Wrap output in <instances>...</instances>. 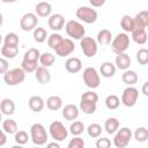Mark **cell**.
<instances>
[{"mask_svg": "<svg viewBox=\"0 0 148 148\" xmlns=\"http://www.w3.org/2000/svg\"><path fill=\"white\" fill-rule=\"evenodd\" d=\"M47 23L50 29H52L53 31H59L65 25V17L61 14H53L49 17Z\"/></svg>", "mask_w": 148, "mask_h": 148, "instance_id": "cell-13", "label": "cell"}, {"mask_svg": "<svg viewBox=\"0 0 148 148\" xmlns=\"http://www.w3.org/2000/svg\"><path fill=\"white\" fill-rule=\"evenodd\" d=\"M120 27L125 32H132V30L134 29V17L124 15L120 20Z\"/></svg>", "mask_w": 148, "mask_h": 148, "instance_id": "cell-29", "label": "cell"}, {"mask_svg": "<svg viewBox=\"0 0 148 148\" xmlns=\"http://www.w3.org/2000/svg\"><path fill=\"white\" fill-rule=\"evenodd\" d=\"M132 139V131L128 127H121L116 132V135L113 138V145L117 148H125L130 140Z\"/></svg>", "mask_w": 148, "mask_h": 148, "instance_id": "cell-9", "label": "cell"}, {"mask_svg": "<svg viewBox=\"0 0 148 148\" xmlns=\"http://www.w3.org/2000/svg\"><path fill=\"white\" fill-rule=\"evenodd\" d=\"M2 130L7 134H15L17 132V124L14 119H5L2 123Z\"/></svg>", "mask_w": 148, "mask_h": 148, "instance_id": "cell-31", "label": "cell"}, {"mask_svg": "<svg viewBox=\"0 0 148 148\" xmlns=\"http://www.w3.org/2000/svg\"><path fill=\"white\" fill-rule=\"evenodd\" d=\"M18 54V47L17 46H7L3 45L1 47V56L6 59H13Z\"/></svg>", "mask_w": 148, "mask_h": 148, "instance_id": "cell-30", "label": "cell"}, {"mask_svg": "<svg viewBox=\"0 0 148 148\" xmlns=\"http://www.w3.org/2000/svg\"><path fill=\"white\" fill-rule=\"evenodd\" d=\"M81 99L97 103V102H98V95H97L95 91L89 90V91H86V92H83V94L81 95Z\"/></svg>", "mask_w": 148, "mask_h": 148, "instance_id": "cell-45", "label": "cell"}, {"mask_svg": "<svg viewBox=\"0 0 148 148\" xmlns=\"http://www.w3.org/2000/svg\"><path fill=\"white\" fill-rule=\"evenodd\" d=\"M49 131H50V134L54 141H64L68 135V131L65 127V125L58 120L52 121L50 124Z\"/></svg>", "mask_w": 148, "mask_h": 148, "instance_id": "cell-8", "label": "cell"}, {"mask_svg": "<svg viewBox=\"0 0 148 148\" xmlns=\"http://www.w3.org/2000/svg\"><path fill=\"white\" fill-rule=\"evenodd\" d=\"M130 46V37L126 32L118 34L111 42V49L116 54L124 53Z\"/></svg>", "mask_w": 148, "mask_h": 148, "instance_id": "cell-4", "label": "cell"}, {"mask_svg": "<svg viewBox=\"0 0 148 148\" xmlns=\"http://www.w3.org/2000/svg\"><path fill=\"white\" fill-rule=\"evenodd\" d=\"M97 12L92 7H87V6H81L76 9V17L88 24L95 23L97 20Z\"/></svg>", "mask_w": 148, "mask_h": 148, "instance_id": "cell-6", "label": "cell"}, {"mask_svg": "<svg viewBox=\"0 0 148 148\" xmlns=\"http://www.w3.org/2000/svg\"><path fill=\"white\" fill-rule=\"evenodd\" d=\"M24 79H25V71L22 67L8 69L3 74V81L8 86H17V84L22 83L24 81Z\"/></svg>", "mask_w": 148, "mask_h": 148, "instance_id": "cell-2", "label": "cell"}, {"mask_svg": "<svg viewBox=\"0 0 148 148\" xmlns=\"http://www.w3.org/2000/svg\"><path fill=\"white\" fill-rule=\"evenodd\" d=\"M38 24L37 15L34 13H25L20 20V27L23 31H31L35 30Z\"/></svg>", "mask_w": 148, "mask_h": 148, "instance_id": "cell-11", "label": "cell"}, {"mask_svg": "<svg viewBox=\"0 0 148 148\" xmlns=\"http://www.w3.org/2000/svg\"><path fill=\"white\" fill-rule=\"evenodd\" d=\"M80 46L83 52V54L87 58H92L96 56L98 50V43L92 37H83L80 39Z\"/></svg>", "mask_w": 148, "mask_h": 148, "instance_id": "cell-5", "label": "cell"}, {"mask_svg": "<svg viewBox=\"0 0 148 148\" xmlns=\"http://www.w3.org/2000/svg\"><path fill=\"white\" fill-rule=\"evenodd\" d=\"M28 105L30 108L31 111L34 112H40L44 106H45V103H44V99L40 97V96H31L28 101Z\"/></svg>", "mask_w": 148, "mask_h": 148, "instance_id": "cell-19", "label": "cell"}, {"mask_svg": "<svg viewBox=\"0 0 148 148\" xmlns=\"http://www.w3.org/2000/svg\"><path fill=\"white\" fill-rule=\"evenodd\" d=\"M0 109H1L2 114L10 116L15 112V103L9 98H3L0 103Z\"/></svg>", "mask_w": 148, "mask_h": 148, "instance_id": "cell-22", "label": "cell"}, {"mask_svg": "<svg viewBox=\"0 0 148 148\" xmlns=\"http://www.w3.org/2000/svg\"><path fill=\"white\" fill-rule=\"evenodd\" d=\"M83 82L88 88L95 89L101 84V77L94 67H87L83 71Z\"/></svg>", "mask_w": 148, "mask_h": 148, "instance_id": "cell-7", "label": "cell"}, {"mask_svg": "<svg viewBox=\"0 0 148 148\" xmlns=\"http://www.w3.org/2000/svg\"><path fill=\"white\" fill-rule=\"evenodd\" d=\"M14 140L18 145H25L28 142V140H29V135H28V133L25 131H17L15 133Z\"/></svg>", "mask_w": 148, "mask_h": 148, "instance_id": "cell-42", "label": "cell"}, {"mask_svg": "<svg viewBox=\"0 0 148 148\" xmlns=\"http://www.w3.org/2000/svg\"><path fill=\"white\" fill-rule=\"evenodd\" d=\"M116 66L117 68L121 69V71H126L128 69V67L131 66V58L128 54L124 53H119L116 57Z\"/></svg>", "mask_w": 148, "mask_h": 148, "instance_id": "cell-20", "label": "cell"}, {"mask_svg": "<svg viewBox=\"0 0 148 148\" xmlns=\"http://www.w3.org/2000/svg\"><path fill=\"white\" fill-rule=\"evenodd\" d=\"M132 39H133L136 44H139V45L146 44V42H147V39H148L146 29H145V28L134 27V29L132 30Z\"/></svg>", "mask_w": 148, "mask_h": 148, "instance_id": "cell-15", "label": "cell"}, {"mask_svg": "<svg viewBox=\"0 0 148 148\" xmlns=\"http://www.w3.org/2000/svg\"><path fill=\"white\" fill-rule=\"evenodd\" d=\"M18 36L15 32H9L3 38V45L7 46H17L18 45Z\"/></svg>", "mask_w": 148, "mask_h": 148, "instance_id": "cell-38", "label": "cell"}, {"mask_svg": "<svg viewBox=\"0 0 148 148\" xmlns=\"http://www.w3.org/2000/svg\"><path fill=\"white\" fill-rule=\"evenodd\" d=\"M3 3H12V2H16L17 0H1Z\"/></svg>", "mask_w": 148, "mask_h": 148, "instance_id": "cell-52", "label": "cell"}, {"mask_svg": "<svg viewBox=\"0 0 148 148\" xmlns=\"http://www.w3.org/2000/svg\"><path fill=\"white\" fill-rule=\"evenodd\" d=\"M83 131H84V125H83L82 121L76 120V121L72 123L71 126H69V132H71V134H73L74 136H75V135H80V134H82Z\"/></svg>", "mask_w": 148, "mask_h": 148, "instance_id": "cell-40", "label": "cell"}, {"mask_svg": "<svg viewBox=\"0 0 148 148\" xmlns=\"http://www.w3.org/2000/svg\"><path fill=\"white\" fill-rule=\"evenodd\" d=\"M111 38H112V35H111V31L108 30V29H102L98 31L97 34V43L102 46H106L111 43Z\"/></svg>", "mask_w": 148, "mask_h": 148, "instance_id": "cell-23", "label": "cell"}, {"mask_svg": "<svg viewBox=\"0 0 148 148\" xmlns=\"http://www.w3.org/2000/svg\"><path fill=\"white\" fill-rule=\"evenodd\" d=\"M8 71V61L6 58H1L0 59V73L1 74H5L6 72Z\"/></svg>", "mask_w": 148, "mask_h": 148, "instance_id": "cell-47", "label": "cell"}, {"mask_svg": "<svg viewBox=\"0 0 148 148\" xmlns=\"http://www.w3.org/2000/svg\"><path fill=\"white\" fill-rule=\"evenodd\" d=\"M138 97H139L138 89L130 86L126 89H124V91L121 94V103L127 108H132V106L135 105V103L138 101Z\"/></svg>", "mask_w": 148, "mask_h": 148, "instance_id": "cell-10", "label": "cell"}, {"mask_svg": "<svg viewBox=\"0 0 148 148\" xmlns=\"http://www.w3.org/2000/svg\"><path fill=\"white\" fill-rule=\"evenodd\" d=\"M83 147H84V141L79 135H75L68 142V148H83Z\"/></svg>", "mask_w": 148, "mask_h": 148, "instance_id": "cell-44", "label": "cell"}, {"mask_svg": "<svg viewBox=\"0 0 148 148\" xmlns=\"http://www.w3.org/2000/svg\"><path fill=\"white\" fill-rule=\"evenodd\" d=\"M74 50H75L74 42L69 38H64L62 42L60 43V45L54 51L59 57H67V56L72 54L74 52Z\"/></svg>", "mask_w": 148, "mask_h": 148, "instance_id": "cell-12", "label": "cell"}, {"mask_svg": "<svg viewBox=\"0 0 148 148\" xmlns=\"http://www.w3.org/2000/svg\"><path fill=\"white\" fill-rule=\"evenodd\" d=\"M96 108H97V103L84 101V99H80V110L83 113H86V114H92L96 111Z\"/></svg>", "mask_w": 148, "mask_h": 148, "instance_id": "cell-28", "label": "cell"}, {"mask_svg": "<svg viewBox=\"0 0 148 148\" xmlns=\"http://www.w3.org/2000/svg\"><path fill=\"white\" fill-rule=\"evenodd\" d=\"M120 105V99L117 95H109L105 98V106L109 110H116Z\"/></svg>", "mask_w": 148, "mask_h": 148, "instance_id": "cell-34", "label": "cell"}, {"mask_svg": "<svg viewBox=\"0 0 148 148\" xmlns=\"http://www.w3.org/2000/svg\"><path fill=\"white\" fill-rule=\"evenodd\" d=\"M46 106L49 110L51 111H57L59 109H61L62 106V99L60 96H57V95H53V96H50L46 101Z\"/></svg>", "mask_w": 148, "mask_h": 148, "instance_id": "cell-26", "label": "cell"}, {"mask_svg": "<svg viewBox=\"0 0 148 148\" xmlns=\"http://www.w3.org/2000/svg\"><path fill=\"white\" fill-rule=\"evenodd\" d=\"M134 27L147 28L148 27V10H141L134 17Z\"/></svg>", "mask_w": 148, "mask_h": 148, "instance_id": "cell-24", "label": "cell"}, {"mask_svg": "<svg viewBox=\"0 0 148 148\" xmlns=\"http://www.w3.org/2000/svg\"><path fill=\"white\" fill-rule=\"evenodd\" d=\"M99 73L104 77H112L116 74V66L111 61H104L101 64Z\"/></svg>", "mask_w": 148, "mask_h": 148, "instance_id": "cell-21", "label": "cell"}, {"mask_svg": "<svg viewBox=\"0 0 148 148\" xmlns=\"http://www.w3.org/2000/svg\"><path fill=\"white\" fill-rule=\"evenodd\" d=\"M89 3L95 7V8H98V7H102L104 3H105V0H89Z\"/></svg>", "mask_w": 148, "mask_h": 148, "instance_id": "cell-48", "label": "cell"}, {"mask_svg": "<svg viewBox=\"0 0 148 148\" xmlns=\"http://www.w3.org/2000/svg\"><path fill=\"white\" fill-rule=\"evenodd\" d=\"M21 67L25 71V73H32V72H36V69L38 68V64L37 62H32V61L22 60Z\"/></svg>", "mask_w": 148, "mask_h": 148, "instance_id": "cell-43", "label": "cell"}, {"mask_svg": "<svg viewBox=\"0 0 148 148\" xmlns=\"http://www.w3.org/2000/svg\"><path fill=\"white\" fill-rule=\"evenodd\" d=\"M96 147L97 148H109V147H111V140L108 138H99L96 141Z\"/></svg>", "mask_w": 148, "mask_h": 148, "instance_id": "cell-46", "label": "cell"}, {"mask_svg": "<svg viewBox=\"0 0 148 148\" xmlns=\"http://www.w3.org/2000/svg\"><path fill=\"white\" fill-rule=\"evenodd\" d=\"M35 12H36L37 16H39V17H49L52 12V6H51V3L46 2V1H40L36 5Z\"/></svg>", "mask_w": 148, "mask_h": 148, "instance_id": "cell-17", "label": "cell"}, {"mask_svg": "<svg viewBox=\"0 0 148 148\" xmlns=\"http://www.w3.org/2000/svg\"><path fill=\"white\" fill-rule=\"evenodd\" d=\"M30 139L34 142V145L36 146H43L47 142V133L45 127L39 124L36 123L34 125H31L30 127Z\"/></svg>", "mask_w": 148, "mask_h": 148, "instance_id": "cell-1", "label": "cell"}, {"mask_svg": "<svg viewBox=\"0 0 148 148\" xmlns=\"http://www.w3.org/2000/svg\"><path fill=\"white\" fill-rule=\"evenodd\" d=\"M54 60H56L54 56H53L52 53H50V52H44V53H42V54H40V58H39V62H40V65L44 66V67H50V66H52V65L54 64Z\"/></svg>", "mask_w": 148, "mask_h": 148, "instance_id": "cell-35", "label": "cell"}, {"mask_svg": "<svg viewBox=\"0 0 148 148\" xmlns=\"http://www.w3.org/2000/svg\"><path fill=\"white\" fill-rule=\"evenodd\" d=\"M136 60L140 65H147L148 64V49H140L136 52Z\"/></svg>", "mask_w": 148, "mask_h": 148, "instance_id": "cell-41", "label": "cell"}, {"mask_svg": "<svg viewBox=\"0 0 148 148\" xmlns=\"http://www.w3.org/2000/svg\"><path fill=\"white\" fill-rule=\"evenodd\" d=\"M47 147H49V148H51V147H56V148H59V147H60V145H59L57 141H54V142H50V143H47Z\"/></svg>", "mask_w": 148, "mask_h": 148, "instance_id": "cell-51", "label": "cell"}, {"mask_svg": "<svg viewBox=\"0 0 148 148\" xmlns=\"http://www.w3.org/2000/svg\"><path fill=\"white\" fill-rule=\"evenodd\" d=\"M104 130L108 134H114L119 130V120L117 118H108L104 123Z\"/></svg>", "mask_w": 148, "mask_h": 148, "instance_id": "cell-25", "label": "cell"}, {"mask_svg": "<svg viewBox=\"0 0 148 148\" xmlns=\"http://www.w3.org/2000/svg\"><path fill=\"white\" fill-rule=\"evenodd\" d=\"M65 68L68 73H77L81 71L82 68V61L76 58V57H72V58H68L65 62Z\"/></svg>", "mask_w": 148, "mask_h": 148, "instance_id": "cell-16", "label": "cell"}, {"mask_svg": "<svg viewBox=\"0 0 148 148\" xmlns=\"http://www.w3.org/2000/svg\"><path fill=\"white\" fill-rule=\"evenodd\" d=\"M141 91H142V94H143L145 96H148V81H146V82L143 83V86H142V88H141Z\"/></svg>", "mask_w": 148, "mask_h": 148, "instance_id": "cell-50", "label": "cell"}, {"mask_svg": "<svg viewBox=\"0 0 148 148\" xmlns=\"http://www.w3.org/2000/svg\"><path fill=\"white\" fill-rule=\"evenodd\" d=\"M65 30H66V34L71 37V38H73V39H81V38H83L84 37V34H86V29H84V27L80 23V22H77V21H75V20H71V21H68L66 24H65Z\"/></svg>", "mask_w": 148, "mask_h": 148, "instance_id": "cell-3", "label": "cell"}, {"mask_svg": "<svg viewBox=\"0 0 148 148\" xmlns=\"http://www.w3.org/2000/svg\"><path fill=\"white\" fill-rule=\"evenodd\" d=\"M134 139L138 142H145L148 140V130L146 127H138L134 132Z\"/></svg>", "mask_w": 148, "mask_h": 148, "instance_id": "cell-37", "label": "cell"}, {"mask_svg": "<svg viewBox=\"0 0 148 148\" xmlns=\"http://www.w3.org/2000/svg\"><path fill=\"white\" fill-rule=\"evenodd\" d=\"M62 39H64V38H62L61 35L53 32V34H51V35L47 37V45H49L52 50H56V49L60 45V43L62 42Z\"/></svg>", "mask_w": 148, "mask_h": 148, "instance_id": "cell-33", "label": "cell"}, {"mask_svg": "<svg viewBox=\"0 0 148 148\" xmlns=\"http://www.w3.org/2000/svg\"><path fill=\"white\" fill-rule=\"evenodd\" d=\"M6 141H7V133L2 130V132H1V139H0V147H2L6 143Z\"/></svg>", "mask_w": 148, "mask_h": 148, "instance_id": "cell-49", "label": "cell"}, {"mask_svg": "<svg viewBox=\"0 0 148 148\" xmlns=\"http://www.w3.org/2000/svg\"><path fill=\"white\" fill-rule=\"evenodd\" d=\"M62 117L66 120H75L79 117V108L75 104H67L62 109Z\"/></svg>", "mask_w": 148, "mask_h": 148, "instance_id": "cell-18", "label": "cell"}, {"mask_svg": "<svg viewBox=\"0 0 148 148\" xmlns=\"http://www.w3.org/2000/svg\"><path fill=\"white\" fill-rule=\"evenodd\" d=\"M87 133L90 138H98L101 134H102V126L99 124H96V123H92L90 124L88 127H87Z\"/></svg>", "mask_w": 148, "mask_h": 148, "instance_id": "cell-36", "label": "cell"}, {"mask_svg": "<svg viewBox=\"0 0 148 148\" xmlns=\"http://www.w3.org/2000/svg\"><path fill=\"white\" fill-rule=\"evenodd\" d=\"M39 58H40V52H39L37 49H35V47L29 49V50L24 53V56H23V60L32 61V62H38Z\"/></svg>", "mask_w": 148, "mask_h": 148, "instance_id": "cell-32", "label": "cell"}, {"mask_svg": "<svg viewBox=\"0 0 148 148\" xmlns=\"http://www.w3.org/2000/svg\"><path fill=\"white\" fill-rule=\"evenodd\" d=\"M46 38H47V32H46V30L44 28L39 27V28H36L34 30V39H35V42L43 43V42L46 40Z\"/></svg>", "mask_w": 148, "mask_h": 148, "instance_id": "cell-39", "label": "cell"}, {"mask_svg": "<svg viewBox=\"0 0 148 148\" xmlns=\"http://www.w3.org/2000/svg\"><path fill=\"white\" fill-rule=\"evenodd\" d=\"M35 77L42 84H47L51 81V74L47 67H44V66H38V68L35 72Z\"/></svg>", "mask_w": 148, "mask_h": 148, "instance_id": "cell-14", "label": "cell"}, {"mask_svg": "<svg viewBox=\"0 0 148 148\" xmlns=\"http://www.w3.org/2000/svg\"><path fill=\"white\" fill-rule=\"evenodd\" d=\"M121 80L125 84H128V86H133L138 82L139 77H138V74L134 72V71H130V69H126L124 71L123 75H121Z\"/></svg>", "mask_w": 148, "mask_h": 148, "instance_id": "cell-27", "label": "cell"}]
</instances>
